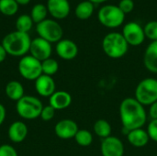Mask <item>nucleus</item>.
Wrapping results in <instances>:
<instances>
[{
  "mask_svg": "<svg viewBox=\"0 0 157 156\" xmlns=\"http://www.w3.org/2000/svg\"><path fill=\"white\" fill-rule=\"evenodd\" d=\"M39 37L44 39L50 43L58 42L62 40L63 31L61 25L53 19H44L36 26Z\"/></svg>",
  "mask_w": 157,
  "mask_h": 156,
  "instance_id": "obj_8",
  "label": "nucleus"
},
{
  "mask_svg": "<svg viewBox=\"0 0 157 156\" xmlns=\"http://www.w3.org/2000/svg\"><path fill=\"white\" fill-rule=\"evenodd\" d=\"M16 1L18 5H22V6H25L30 2V0H16Z\"/></svg>",
  "mask_w": 157,
  "mask_h": 156,
  "instance_id": "obj_36",
  "label": "nucleus"
},
{
  "mask_svg": "<svg viewBox=\"0 0 157 156\" xmlns=\"http://www.w3.org/2000/svg\"><path fill=\"white\" fill-rule=\"evenodd\" d=\"M52 51V48L51 43L45 40L44 39L38 37L31 40L30 48H29L30 55L38 59L39 61L43 62L44 60L51 58Z\"/></svg>",
  "mask_w": 157,
  "mask_h": 156,
  "instance_id": "obj_10",
  "label": "nucleus"
},
{
  "mask_svg": "<svg viewBox=\"0 0 157 156\" xmlns=\"http://www.w3.org/2000/svg\"><path fill=\"white\" fill-rule=\"evenodd\" d=\"M6 108L4 107L3 104L0 103V126L4 123L5 121V119H6Z\"/></svg>",
  "mask_w": 157,
  "mask_h": 156,
  "instance_id": "obj_34",
  "label": "nucleus"
},
{
  "mask_svg": "<svg viewBox=\"0 0 157 156\" xmlns=\"http://www.w3.org/2000/svg\"><path fill=\"white\" fill-rule=\"evenodd\" d=\"M6 55H7V53H6V51L5 48L3 47V45H2V44H0V63H3V62L6 60Z\"/></svg>",
  "mask_w": 157,
  "mask_h": 156,
  "instance_id": "obj_35",
  "label": "nucleus"
},
{
  "mask_svg": "<svg viewBox=\"0 0 157 156\" xmlns=\"http://www.w3.org/2000/svg\"><path fill=\"white\" fill-rule=\"evenodd\" d=\"M75 16L82 20L89 18L94 12V4L88 0L80 2L75 7Z\"/></svg>",
  "mask_w": 157,
  "mask_h": 156,
  "instance_id": "obj_21",
  "label": "nucleus"
},
{
  "mask_svg": "<svg viewBox=\"0 0 157 156\" xmlns=\"http://www.w3.org/2000/svg\"><path fill=\"white\" fill-rule=\"evenodd\" d=\"M41 69H42V74L52 76L58 72L59 63L56 60L52 58H49L41 62Z\"/></svg>",
  "mask_w": 157,
  "mask_h": 156,
  "instance_id": "obj_26",
  "label": "nucleus"
},
{
  "mask_svg": "<svg viewBox=\"0 0 157 156\" xmlns=\"http://www.w3.org/2000/svg\"><path fill=\"white\" fill-rule=\"evenodd\" d=\"M35 89L40 96L50 97L56 91V85L52 76L41 74L37 80H35Z\"/></svg>",
  "mask_w": 157,
  "mask_h": 156,
  "instance_id": "obj_14",
  "label": "nucleus"
},
{
  "mask_svg": "<svg viewBox=\"0 0 157 156\" xmlns=\"http://www.w3.org/2000/svg\"><path fill=\"white\" fill-rule=\"evenodd\" d=\"M120 116L126 135L130 131L143 128L147 120L144 107L135 97H127L122 100L120 106Z\"/></svg>",
  "mask_w": 157,
  "mask_h": 156,
  "instance_id": "obj_1",
  "label": "nucleus"
},
{
  "mask_svg": "<svg viewBox=\"0 0 157 156\" xmlns=\"http://www.w3.org/2000/svg\"><path fill=\"white\" fill-rule=\"evenodd\" d=\"M31 39L29 33L20 32L17 30L6 34L3 40L2 45L7 54L16 57H23L29 51Z\"/></svg>",
  "mask_w": 157,
  "mask_h": 156,
  "instance_id": "obj_2",
  "label": "nucleus"
},
{
  "mask_svg": "<svg viewBox=\"0 0 157 156\" xmlns=\"http://www.w3.org/2000/svg\"><path fill=\"white\" fill-rule=\"evenodd\" d=\"M156 156H157V154H156Z\"/></svg>",
  "mask_w": 157,
  "mask_h": 156,
  "instance_id": "obj_38",
  "label": "nucleus"
},
{
  "mask_svg": "<svg viewBox=\"0 0 157 156\" xmlns=\"http://www.w3.org/2000/svg\"><path fill=\"white\" fill-rule=\"evenodd\" d=\"M88 1H90L93 4H101V3H104L108 0H88Z\"/></svg>",
  "mask_w": 157,
  "mask_h": 156,
  "instance_id": "obj_37",
  "label": "nucleus"
},
{
  "mask_svg": "<svg viewBox=\"0 0 157 156\" xmlns=\"http://www.w3.org/2000/svg\"><path fill=\"white\" fill-rule=\"evenodd\" d=\"M111 125L105 120H98L94 124V132L102 139L111 136Z\"/></svg>",
  "mask_w": 157,
  "mask_h": 156,
  "instance_id": "obj_22",
  "label": "nucleus"
},
{
  "mask_svg": "<svg viewBox=\"0 0 157 156\" xmlns=\"http://www.w3.org/2000/svg\"><path fill=\"white\" fill-rule=\"evenodd\" d=\"M48 13V9L47 6L43 4H37L35 5L30 12V17L33 20L34 23H40L41 21H43L44 19H46V16Z\"/></svg>",
  "mask_w": 157,
  "mask_h": 156,
  "instance_id": "obj_24",
  "label": "nucleus"
},
{
  "mask_svg": "<svg viewBox=\"0 0 157 156\" xmlns=\"http://www.w3.org/2000/svg\"><path fill=\"white\" fill-rule=\"evenodd\" d=\"M0 156H18L16 149L9 144H3L0 146Z\"/></svg>",
  "mask_w": 157,
  "mask_h": 156,
  "instance_id": "obj_32",
  "label": "nucleus"
},
{
  "mask_svg": "<svg viewBox=\"0 0 157 156\" xmlns=\"http://www.w3.org/2000/svg\"><path fill=\"white\" fill-rule=\"evenodd\" d=\"M98 17L103 26L109 29H115L123 23L125 14L118 6L106 5L99 9Z\"/></svg>",
  "mask_w": 157,
  "mask_h": 156,
  "instance_id": "obj_6",
  "label": "nucleus"
},
{
  "mask_svg": "<svg viewBox=\"0 0 157 156\" xmlns=\"http://www.w3.org/2000/svg\"><path fill=\"white\" fill-rule=\"evenodd\" d=\"M75 140L78 145L86 147L92 143L93 136L92 133L87 130H78L77 133L75 136Z\"/></svg>",
  "mask_w": 157,
  "mask_h": 156,
  "instance_id": "obj_27",
  "label": "nucleus"
},
{
  "mask_svg": "<svg viewBox=\"0 0 157 156\" xmlns=\"http://www.w3.org/2000/svg\"><path fill=\"white\" fill-rule=\"evenodd\" d=\"M17 69L19 74L26 80L35 81L42 74L41 62L30 54L21 57L18 62Z\"/></svg>",
  "mask_w": 157,
  "mask_h": 156,
  "instance_id": "obj_7",
  "label": "nucleus"
},
{
  "mask_svg": "<svg viewBox=\"0 0 157 156\" xmlns=\"http://www.w3.org/2000/svg\"><path fill=\"white\" fill-rule=\"evenodd\" d=\"M46 6L48 12L57 19H63L70 13V4L68 0H48Z\"/></svg>",
  "mask_w": 157,
  "mask_h": 156,
  "instance_id": "obj_15",
  "label": "nucleus"
},
{
  "mask_svg": "<svg viewBox=\"0 0 157 156\" xmlns=\"http://www.w3.org/2000/svg\"><path fill=\"white\" fill-rule=\"evenodd\" d=\"M101 154L102 156H123V143L115 136L103 139L101 142Z\"/></svg>",
  "mask_w": 157,
  "mask_h": 156,
  "instance_id": "obj_11",
  "label": "nucleus"
},
{
  "mask_svg": "<svg viewBox=\"0 0 157 156\" xmlns=\"http://www.w3.org/2000/svg\"><path fill=\"white\" fill-rule=\"evenodd\" d=\"M43 105L41 101L33 96H24L17 102L16 110L18 116L24 120H32L40 116Z\"/></svg>",
  "mask_w": 157,
  "mask_h": 156,
  "instance_id": "obj_4",
  "label": "nucleus"
},
{
  "mask_svg": "<svg viewBox=\"0 0 157 156\" xmlns=\"http://www.w3.org/2000/svg\"><path fill=\"white\" fill-rule=\"evenodd\" d=\"M146 131L148 132L150 140L157 143V120H151Z\"/></svg>",
  "mask_w": 157,
  "mask_h": 156,
  "instance_id": "obj_30",
  "label": "nucleus"
},
{
  "mask_svg": "<svg viewBox=\"0 0 157 156\" xmlns=\"http://www.w3.org/2000/svg\"><path fill=\"white\" fill-rule=\"evenodd\" d=\"M78 130L79 129L76 122L69 119L58 121L54 127V132L56 136L63 140L75 138Z\"/></svg>",
  "mask_w": 157,
  "mask_h": 156,
  "instance_id": "obj_12",
  "label": "nucleus"
},
{
  "mask_svg": "<svg viewBox=\"0 0 157 156\" xmlns=\"http://www.w3.org/2000/svg\"><path fill=\"white\" fill-rule=\"evenodd\" d=\"M122 36L129 45L139 46L145 39V34L144 28L137 22L127 23L122 29Z\"/></svg>",
  "mask_w": 157,
  "mask_h": 156,
  "instance_id": "obj_9",
  "label": "nucleus"
},
{
  "mask_svg": "<svg viewBox=\"0 0 157 156\" xmlns=\"http://www.w3.org/2000/svg\"><path fill=\"white\" fill-rule=\"evenodd\" d=\"M55 109L52 107V106H50V105H48V106H46V107H43V108H42V110H41V113H40V119L43 120V121H50V120H52L53 118H54V115H55Z\"/></svg>",
  "mask_w": 157,
  "mask_h": 156,
  "instance_id": "obj_29",
  "label": "nucleus"
},
{
  "mask_svg": "<svg viewBox=\"0 0 157 156\" xmlns=\"http://www.w3.org/2000/svg\"><path fill=\"white\" fill-rule=\"evenodd\" d=\"M18 10V4L16 0H0V12L6 16H12Z\"/></svg>",
  "mask_w": 157,
  "mask_h": 156,
  "instance_id": "obj_25",
  "label": "nucleus"
},
{
  "mask_svg": "<svg viewBox=\"0 0 157 156\" xmlns=\"http://www.w3.org/2000/svg\"><path fill=\"white\" fill-rule=\"evenodd\" d=\"M55 51L60 58L66 61L75 59L78 54V47L76 43L68 39H62L60 41H58Z\"/></svg>",
  "mask_w": 157,
  "mask_h": 156,
  "instance_id": "obj_13",
  "label": "nucleus"
},
{
  "mask_svg": "<svg viewBox=\"0 0 157 156\" xmlns=\"http://www.w3.org/2000/svg\"><path fill=\"white\" fill-rule=\"evenodd\" d=\"M145 68L154 74H157V40L152 41L146 48L144 55Z\"/></svg>",
  "mask_w": 157,
  "mask_h": 156,
  "instance_id": "obj_18",
  "label": "nucleus"
},
{
  "mask_svg": "<svg viewBox=\"0 0 157 156\" xmlns=\"http://www.w3.org/2000/svg\"><path fill=\"white\" fill-rule=\"evenodd\" d=\"M135 98L144 107L157 101V79L148 77L143 79L136 86Z\"/></svg>",
  "mask_w": 157,
  "mask_h": 156,
  "instance_id": "obj_5",
  "label": "nucleus"
},
{
  "mask_svg": "<svg viewBox=\"0 0 157 156\" xmlns=\"http://www.w3.org/2000/svg\"><path fill=\"white\" fill-rule=\"evenodd\" d=\"M72 103V97L66 91H55L49 99V105L55 110H62L67 108Z\"/></svg>",
  "mask_w": 157,
  "mask_h": 156,
  "instance_id": "obj_17",
  "label": "nucleus"
},
{
  "mask_svg": "<svg viewBox=\"0 0 157 156\" xmlns=\"http://www.w3.org/2000/svg\"><path fill=\"white\" fill-rule=\"evenodd\" d=\"M102 49L107 56L112 59L123 57L129 49V44L121 33L110 32L107 34L102 40Z\"/></svg>",
  "mask_w": 157,
  "mask_h": 156,
  "instance_id": "obj_3",
  "label": "nucleus"
},
{
  "mask_svg": "<svg viewBox=\"0 0 157 156\" xmlns=\"http://www.w3.org/2000/svg\"><path fill=\"white\" fill-rule=\"evenodd\" d=\"M149 116L151 120H157V101L150 106Z\"/></svg>",
  "mask_w": 157,
  "mask_h": 156,
  "instance_id": "obj_33",
  "label": "nucleus"
},
{
  "mask_svg": "<svg viewBox=\"0 0 157 156\" xmlns=\"http://www.w3.org/2000/svg\"><path fill=\"white\" fill-rule=\"evenodd\" d=\"M5 92L6 97L13 100V101H18L21 99L25 95H24V87L23 85L16 80L9 81L5 88Z\"/></svg>",
  "mask_w": 157,
  "mask_h": 156,
  "instance_id": "obj_20",
  "label": "nucleus"
},
{
  "mask_svg": "<svg viewBox=\"0 0 157 156\" xmlns=\"http://www.w3.org/2000/svg\"><path fill=\"white\" fill-rule=\"evenodd\" d=\"M33 20L30 17V15L23 14L20 15L17 20H16V29L17 31L24 32V33H29V31L31 29L33 26Z\"/></svg>",
  "mask_w": 157,
  "mask_h": 156,
  "instance_id": "obj_23",
  "label": "nucleus"
},
{
  "mask_svg": "<svg viewBox=\"0 0 157 156\" xmlns=\"http://www.w3.org/2000/svg\"><path fill=\"white\" fill-rule=\"evenodd\" d=\"M145 38H148L149 40L155 41L157 40V21L153 20L146 23V25L144 27Z\"/></svg>",
  "mask_w": 157,
  "mask_h": 156,
  "instance_id": "obj_28",
  "label": "nucleus"
},
{
  "mask_svg": "<svg viewBox=\"0 0 157 156\" xmlns=\"http://www.w3.org/2000/svg\"><path fill=\"white\" fill-rule=\"evenodd\" d=\"M28 127L27 125L20 120L13 122L8 128V138L14 143H22L28 136Z\"/></svg>",
  "mask_w": 157,
  "mask_h": 156,
  "instance_id": "obj_16",
  "label": "nucleus"
},
{
  "mask_svg": "<svg viewBox=\"0 0 157 156\" xmlns=\"http://www.w3.org/2000/svg\"><path fill=\"white\" fill-rule=\"evenodd\" d=\"M127 138L129 143L136 148L144 147L150 141L147 131L144 130L143 128L130 131L127 134Z\"/></svg>",
  "mask_w": 157,
  "mask_h": 156,
  "instance_id": "obj_19",
  "label": "nucleus"
},
{
  "mask_svg": "<svg viewBox=\"0 0 157 156\" xmlns=\"http://www.w3.org/2000/svg\"><path fill=\"white\" fill-rule=\"evenodd\" d=\"M118 6L124 14H129L134 8V2L133 0H121Z\"/></svg>",
  "mask_w": 157,
  "mask_h": 156,
  "instance_id": "obj_31",
  "label": "nucleus"
}]
</instances>
